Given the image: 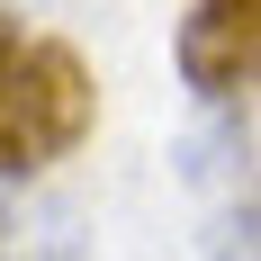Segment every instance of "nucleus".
Returning a JSON list of instances; mask_svg holds the SVG:
<instances>
[{
    "label": "nucleus",
    "instance_id": "f257e3e1",
    "mask_svg": "<svg viewBox=\"0 0 261 261\" xmlns=\"http://www.w3.org/2000/svg\"><path fill=\"white\" fill-rule=\"evenodd\" d=\"M90 108H99V90H90L72 45L0 18V180H27V171L63 162L90 135Z\"/></svg>",
    "mask_w": 261,
    "mask_h": 261
},
{
    "label": "nucleus",
    "instance_id": "f03ea898",
    "mask_svg": "<svg viewBox=\"0 0 261 261\" xmlns=\"http://www.w3.org/2000/svg\"><path fill=\"white\" fill-rule=\"evenodd\" d=\"M261 72V0H189L180 18V81L198 99H234Z\"/></svg>",
    "mask_w": 261,
    "mask_h": 261
},
{
    "label": "nucleus",
    "instance_id": "7ed1b4c3",
    "mask_svg": "<svg viewBox=\"0 0 261 261\" xmlns=\"http://www.w3.org/2000/svg\"><path fill=\"white\" fill-rule=\"evenodd\" d=\"M207 252H261V207H243V216H225L207 234Z\"/></svg>",
    "mask_w": 261,
    "mask_h": 261
}]
</instances>
